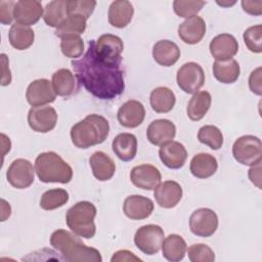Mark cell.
<instances>
[{"label":"cell","instance_id":"obj_1","mask_svg":"<svg viewBox=\"0 0 262 262\" xmlns=\"http://www.w3.org/2000/svg\"><path fill=\"white\" fill-rule=\"evenodd\" d=\"M95 40L88 42V49L78 59H73L75 76L78 82L93 96L111 100L121 95L125 89L124 74L120 61H108L99 57L94 51Z\"/></svg>","mask_w":262,"mask_h":262},{"label":"cell","instance_id":"obj_2","mask_svg":"<svg viewBox=\"0 0 262 262\" xmlns=\"http://www.w3.org/2000/svg\"><path fill=\"white\" fill-rule=\"evenodd\" d=\"M50 245L57 250L66 261L70 262H101L98 250L86 246L78 235L66 229H57L50 236Z\"/></svg>","mask_w":262,"mask_h":262},{"label":"cell","instance_id":"obj_3","mask_svg":"<svg viewBox=\"0 0 262 262\" xmlns=\"http://www.w3.org/2000/svg\"><path fill=\"white\" fill-rule=\"evenodd\" d=\"M108 121L96 114L88 115L82 121L71 128V139L78 148H89L90 146L102 143L108 136Z\"/></svg>","mask_w":262,"mask_h":262},{"label":"cell","instance_id":"obj_4","mask_svg":"<svg viewBox=\"0 0 262 262\" xmlns=\"http://www.w3.org/2000/svg\"><path fill=\"white\" fill-rule=\"evenodd\" d=\"M35 172L44 183H69L73 178L72 167L54 151L41 152L35 160Z\"/></svg>","mask_w":262,"mask_h":262},{"label":"cell","instance_id":"obj_5","mask_svg":"<svg viewBox=\"0 0 262 262\" xmlns=\"http://www.w3.org/2000/svg\"><path fill=\"white\" fill-rule=\"evenodd\" d=\"M96 213V207L92 203L88 201L78 202L66 214L67 225L78 236L92 238L96 232L94 222Z\"/></svg>","mask_w":262,"mask_h":262},{"label":"cell","instance_id":"obj_6","mask_svg":"<svg viewBox=\"0 0 262 262\" xmlns=\"http://www.w3.org/2000/svg\"><path fill=\"white\" fill-rule=\"evenodd\" d=\"M232 156L236 162L245 166H254L261 162L262 142L254 135L238 137L232 145Z\"/></svg>","mask_w":262,"mask_h":262},{"label":"cell","instance_id":"obj_7","mask_svg":"<svg viewBox=\"0 0 262 262\" xmlns=\"http://www.w3.org/2000/svg\"><path fill=\"white\" fill-rule=\"evenodd\" d=\"M165 237L164 230L156 224H147L139 227L134 235V244L138 250L146 255L157 254Z\"/></svg>","mask_w":262,"mask_h":262},{"label":"cell","instance_id":"obj_8","mask_svg":"<svg viewBox=\"0 0 262 262\" xmlns=\"http://www.w3.org/2000/svg\"><path fill=\"white\" fill-rule=\"evenodd\" d=\"M176 81L182 91L188 94H194L205 83L204 70L196 62H186L178 70Z\"/></svg>","mask_w":262,"mask_h":262},{"label":"cell","instance_id":"obj_9","mask_svg":"<svg viewBox=\"0 0 262 262\" xmlns=\"http://www.w3.org/2000/svg\"><path fill=\"white\" fill-rule=\"evenodd\" d=\"M218 216L209 208H200L194 210L189 217L190 231L198 236L209 237L215 233L218 228Z\"/></svg>","mask_w":262,"mask_h":262},{"label":"cell","instance_id":"obj_10","mask_svg":"<svg viewBox=\"0 0 262 262\" xmlns=\"http://www.w3.org/2000/svg\"><path fill=\"white\" fill-rule=\"evenodd\" d=\"M35 173L33 164L30 161L16 159L8 167L6 178L11 186L17 189H25L33 184Z\"/></svg>","mask_w":262,"mask_h":262},{"label":"cell","instance_id":"obj_11","mask_svg":"<svg viewBox=\"0 0 262 262\" xmlns=\"http://www.w3.org/2000/svg\"><path fill=\"white\" fill-rule=\"evenodd\" d=\"M28 123L33 131L47 133L56 126L57 113L52 106H33L28 114Z\"/></svg>","mask_w":262,"mask_h":262},{"label":"cell","instance_id":"obj_12","mask_svg":"<svg viewBox=\"0 0 262 262\" xmlns=\"http://www.w3.org/2000/svg\"><path fill=\"white\" fill-rule=\"evenodd\" d=\"M26 98L32 106H41L53 102L56 98V94L52 88L51 81L47 79H37L28 86Z\"/></svg>","mask_w":262,"mask_h":262},{"label":"cell","instance_id":"obj_13","mask_svg":"<svg viewBox=\"0 0 262 262\" xmlns=\"http://www.w3.org/2000/svg\"><path fill=\"white\" fill-rule=\"evenodd\" d=\"M130 180L138 188L152 190L161 183L162 175L157 167L150 164H142L131 170Z\"/></svg>","mask_w":262,"mask_h":262},{"label":"cell","instance_id":"obj_14","mask_svg":"<svg viewBox=\"0 0 262 262\" xmlns=\"http://www.w3.org/2000/svg\"><path fill=\"white\" fill-rule=\"evenodd\" d=\"M124 50V44L120 37L112 34L101 35L94 44L95 53L108 61L122 60V52Z\"/></svg>","mask_w":262,"mask_h":262},{"label":"cell","instance_id":"obj_15","mask_svg":"<svg viewBox=\"0 0 262 262\" xmlns=\"http://www.w3.org/2000/svg\"><path fill=\"white\" fill-rule=\"evenodd\" d=\"M43 7L37 0H19L13 8V18L19 25L32 26L43 16Z\"/></svg>","mask_w":262,"mask_h":262},{"label":"cell","instance_id":"obj_16","mask_svg":"<svg viewBox=\"0 0 262 262\" xmlns=\"http://www.w3.org/2000/svg\"><path fill=\"white\" fill-rule=\"evenodd\" d=\"M154 202L143 195L133 194L125 199L123 204L124 214L132 220H143L148 218L154 211Z\"/></svg>","mask_w":262,"mask_h":262},{"label":"cell","instance_id":"obj_17","mask_svg":"<svg viewBox=\"0 0 262 262\" xmlns=\"http://www.w3.org/2000/svg\"><path fill=\"white\" fill-rule=\"evenodd\" d=\"M159 156L162 163L169 169H180L187 159V150L179 141L171 140L161 145Z\"/></svg>","mask_w":262,"mask_h":262},{"label":"cell","instance_id":"obj_18","mask_svg":"<svg viewBox=\"0 0 262 262\" xmlns=\"http://www.w3.org/2000/svg\"><path fill=\"white\" fill-rule=\"evenodd\" d=\"M117 118L123 127L136 128L145 118V108L140 101L130 99L120 106Z\"/></svg>","mask_w":262,"mask_h":262},{"label":"cell","instance_id":"obj_19","mask_svg":"<svg viewBox=\"0 0 262 262\" xmlns=\"http://www.w3.org/2000/svg\"><path fill=\"white\" fill-rule=\"evenodd\" d=\"M210 53L216 60L231 59L238 51V43L230 34H220L210 42Z\"/></svg>","mask_w":262,"mask_h":262},{"label":"cell","instance_id":"obj_20","mask_svg":"<svg viewBox=\"0 0 262 262\" xmlns=\"http://www.w3.org/2000/svg\"><path fill=\"white\" fill-rule=\"evenodd\" d=\"M182 187L173 180H167L160 183L154 191V196L158 205L165 209L174 208L182 198Z\"/></svg>","mask_w":262,"mask_h":262},{"label":"cell","instance_id":"obj_21","mask_svg":"<svg viewBox=\"0 0 262 262\" xmlns=\"http://www.w3.org/2000/svg\"><path fill=\"white\" fill-rule=\"evenodd\" d=\"M176 127L174 123L167 119H158L152 121L146 129V137L154 145H163L174 139Z\"/></svg>","mask_w":262,"mask_h":262},{"label":"cell","instance_id":"obj_22","mask_svg":"<svg viewBox=\"0 0 262 262\" xmlns=\"http://www.w3.org/2000/svg\"><path fill=\"white\" fill-rule=\"evenodd\" d=\"M206 34V23L199 16L194 15L186 18L178 27V36L186 44H196Z\"/></svg>","mask_w":262,"mask_h":262},{"label":"cell","instance_id":"obj_23","mask_svg":"<svg viewBox=\"0 0 262 262\" xmlns=\"http://www.w3.org/2000/svg\"><path fill=\"white\" fill-rule=\"evenodd\" d=\"M134 14V8L130 1L118 0L111 3L108 7V23L118 29L127 27Z\"/></svg>","mask_w":262,"mask_h":262},{"label":"cell","instance_id":"obj_24","mask_svg":"<svg viewBox=\"0 0 262 262\" xmlns=\"http://www.w3.org/2000/svg\"><path fill=\"white\" fill-rule=\"evenodd\" d=\"M152 57L160 66L171 67L178 61L180 49L176 43L170 40H160L152 47Z\"/></svg>","mask_w":262,"mask_h":262},{"label":"cell","instance_id":"obj_25","mask_svg":"<svg viewBox=\"0 0 262 262\" xmlns=\"http://www.w3.org/2000/svg\"><path fill=\"white\" fill-rule=\"evenodd\" d=\"M93 176L99 181L110 180L115 172L116 165L113 159L103 151H95L89 159Z\"/></svg>","mask_w":262,"mask_h":262},{"label":"cell","instance_id":"obj_26","mask_svg":"<svg viewBox=\"0 0 262 262\" xmlns=\"http://www.w3.org/2000/svg\"><path fill=\"white\" fill-rule=\"evenodd\" d=\"M112 147L121 161H132L137 154V138L131 133H120L114 138Z\"/></svg>","mask_w":262,"mask_h":262},{"label":"cell","instance_id":"obj_27","mask_svg":"<svg viewBox=\"0 0 262 262\" xmlns=\"http://www.w3.org/2000/svg\"><path fill=\"white\" fill-rule=\"evenodd\" d=\"M218 169V162L215 157L207 152H201L190 161L189 170L190 173L200 179H206L215 174Z\"/></svg>","mask_w":262,"mask_h":262},{"label":"cell","instance_id":"obj_28","mask_svg":"<svg viewBox=\"0 0 262 262\" xmlns=\"http://www.w3.org/2000/svg\"><path fill=\"white\" fill-rule=\"evenodd\" d=\"M8 39L13 48L17 50H26L33 45L35 33L31 27L15 23L10 27Z\"/></svg>","mask_w":262,"mask_h":262},{"label":"cell","instance_id":"obj_29","mask_svg":"<svg viewBox=\"0 0 262 262\" xmlns=\"http://www.w3.org/2000/svg\"><path fill=\"white\" fill-rule=\"evenodd\" d=\"M149 102L154 112L164 114L172 111L176 97L174 92L168 87H158L150 92Z\"/></svg>","mask_w":262,"mask_h":262},{"label":"cell","instance_id":"obj_30","mask_svg":"<svg viewBox=\"0 0 262 262\" xmlns=\"http://www.w3.org/2000/svg\"><path fill=\"white\" fill-rule=\"evenodd\" d=\"M186 250V243L179 234H169L162 244L163 257L171 262L183 260Z\"/></svg>","mask_w":262,"mask_h":262},{"label":"cell","instance_id":"obj_31","mask_svg":"<svg viewBox=\"0 0 262 262\" xmlns=\"http://www.w3.org/2000/svg\"><path fill=\"white\" fill-rule=\"evenodd\" d=\"M212 103L211 94L208 91L195 92L188 101L186 113L191 121H200L208 113Z\"/></svg>","mask_w":262,"mask_h":262},{"label":"cell","instance_id":"obj_32","mask_svg":"<svg viewBox=\"0 0 262 262\" xmlns=\"http://www.w3.org/2000/svg\"><path fill=\"white\" fill-rule=\"evenodd\" d=\"M241 69L238 62L231 58L227 60H215L213 63L214 77L223 84H232L239 77Z\"/></svg>","mask_w":262,"mask_h":262},{"label":"cell","instance_id":"obj_33","mask_svg":"<svg viewBox=\"0 0 262 262\" xmlns=\"http://www.w3.org/2000/svg\"><path fill=\"white\" fill-rule=\"evenodd\" d=\"M52 88L58 96H70L76 88V80L74 74L69 69H59L52 75Z\"/></svg>","mask_w":262,"mask_h":262},{"label":"cell","instance_id":"obj_34","mask_svg":"<svg viewBox=\"0 0 262 262\" xmlns=\"http://www.w3.org/2000/svg\"><path fill=\"white\" fill-rule=\"evenodd\" d=\"M68 17V0H53L46 4L43 13L45 24L57 28Z\"/></svg>","mask_w":262,"mask_h":262},{"label":"cell","instance_id":"obj_35","mask_svg":"<svg viewBox=\"0 0 262 262\" xmlns=\"http://www.w3.org/2000/svg\"><path fill=\"white\" fill-rule=\"evenodd\" d=\"M69 199V192L63 188L49 189L42 194L40 200V207L46 211L55 210L66 205Z\"/></svg>","mask_w":262,"mask_h":262},{"label":"cell","instance_id":"obj_36","mask_svg":"<svg viewBox=\"0 0 262 262\" xmlns=\"http://www.w3.org/2000/svg\"><path fill=\"white\" fill-rule=\"evenodd\" d=\"M86 18L80 15H68V17L56 28L55 35L60 39L68 35L83 34L86 29Z\"/></svg>","mask_w":262,"mask_h":262},{"label":"cell","instance_id":"obj_37","mask_svg":"<svg viewBox=\"0 0 262 262\" xmlns=\"http://www.w3.org/2000/svg\"><path fill=\"white\" fill-rule=\"evenodd\" d=\"M198 139L201 143L208 145L211 149L217 150L223 145V135L220 129L213 125H205L198 132Z\"/></svg>","mask_w":262,"mask_h":262},{"label":"cell","instance_id":"obj_38","mask_svg":"<svg viewBox=\"0 0 262 262\" xmlns=\"http://www.w3.org/2000/svg\"><path fill=\"white\" fill-rule=\"evenodd\" d=\"M60 49L69 58H78L84 51V41L79 35H68L61 38Z\"/></svg>","mask_w":262,"mask_h":262},{"label":"cell","instance_id":"obj_39","mask_svg":"<svg viewBox=\"0 0 262 262\" xmlns=\"http://www.w3.org/2000/svg\"><path fill=\"white\" fill-rule=\"evenodd\" d=\"M205 4H206L205 1L175 0L173 2V10L178 16L189 18L191 16L196 15L205 6Z\"/></svg>","mask_w":262,"mask_h":262},{"label":"cell","instance_id":"obj_40","mask_svg":"<svg viewBox=\"0 0 262 262\" xmlns=\"http://www.w3.org/2000/svg\"><path fill=\"white\" fill-rule=\"evenodd\" d=\"M244 42L248 49L254 53L262 51V26L256 25L248 28L243 35Z\"/></svg>","mask_w":262,"mask_h":262},{"label":"cell","instance_id":"obj_41","mask_svg":"<svg viewBox=\"0 0 262 262\" xmlns=\"http://www.w3.org/2000/svg\"><path fill=\"white\" fill-rule=\"evenodd\" d=\"M95 6L94 0H70L68 1V15H80L88 19Z\"/></svg>","mask_w":262,"mask_h":262},{"label":"cell","instance_id":"obj_42","mask_svg":"<svg viewBox=\"0 0 262 262\" xmlns=\"http://www.w3.org/2000/svg\"><path fill=\"white\" fill-rule=\"evenodd\" d=\"M188 259L191 262H213L215 254L213 250L205 244H193L187 250Z\"/></svg>","mask_w":262,"mask_h":262},{"label":"cell","instance_id":"obj_43","mask_svg":"<svg viewBox=\"0 0 262 262\" xmlns=\"http://www.w3.org/2000/svg\"><path fill=\"white\" fill-rule=\"evenodd\" d=\"M14 1H0V21L2 25H10L13 19Z\"/></svg>","mask_w":262,"mask_h":262},{"label":"cell","instance_id":"obj_44","mask_svg":"<svg viewBox=\"0 0 262 262\" xmlns=\"http://www.w3.org/2000/svg\"><path fill=\"white\" fill-rule=\"evenodd\" d=\"M261 67H258L257 69H255L250 77H249V88L250 90L257 94V95H261L262 94V84H261Z\"/></svg>","mask_w":262,"mask_h":262},{"label":"cell","instance_id":"obj_45","mask_svg":"<svg viewBox=\"0 0 262 262\" xmlns=\"http://www.w3.org/2000/svg\"><path fill=\"white\" fill-rule=\"evenodd\" d=\"M242 7L245 12L252 14V15H260L262 13V1H250V0H243Z\"/></svg>","mask_w":262,"mask_h":262},{"label":"cell","instance_id":"obj_46","mask_svg":"<svg viewBox=\"0 0 262 262\" xmlns=\"http://www.w3.org/2000/svg\"><path fill=\"white\" fill-rule=\"evenodd\" d=\"M112 262H124V261H127V262H132V261H142L139 257L135 256L134 253L128 251V250H120V251H117L116 253H114L112 259H111Z\"/></svg>","mask_w":262,"mask_h":262},{"label":"cell","instance_id":"obj_47","mask_svg":"<svg viewBox=\"0 0 262 262\" xmlns=\"http://www.w3.org/2000/svg\"><path fill=\"white\" fill-rule=\"evenodd\" d=\"M1 60H2V79H1V85L2 86H7L11 82V73L9 70V61L6 56V54L2 53L1 54Z\"/></svg>","mask_w":262,"mask_h":262},{"label":"cell","instance_id":"obj_48","mask_svg":"<svg viewBox=\"0 0 262 262\" xmlns=\"http://www.w3.org/2000/svg\"><path fill=\"white\" fill-rule=\"evenodd\" d=\"M260 170H261V162L252 166V168L249 170V178H250L251 182L254 183L258 188H261Z\"/></svg>","mask_w":262,"mask_h":262}]
</instances>
